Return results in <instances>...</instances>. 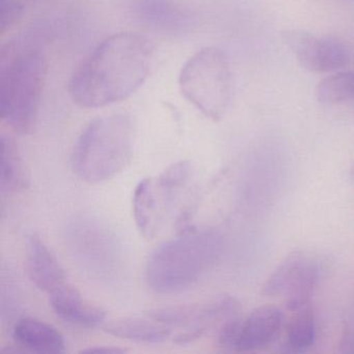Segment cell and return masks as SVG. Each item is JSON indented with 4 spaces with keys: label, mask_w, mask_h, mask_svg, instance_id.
<instances>
[{
    "label": "cell",
    "mask_w": 354,
    "mask_h": 354,
    "mask_svg": "<svg viewBox=\"0 0 354 354\" xmlns=\"http://www.w3.org/2000/svg\"><path fill=\"white\" fill-rule=\"evenodd\" d=\"M154 61L152 43L124 32L103 40L74 71L72 100L84 109H101L133 95L149 77Z\"/></svg>",
    "instance_id": "6da1fadb"
},
{
    "label": "cell",
    "mask_w": 354,
    "mask_h": 354,
    "mask_svg": "<svg viewBox=\"0 0 354 354\" xmlns=\"http://www.w3.org/2000/svg\"><path fill=\"white\" fill-rule=\"evenodd\" d=\"M47 61L30 37L16 39L0 51V115L20 134L36 128L46 80Z\"/></svg>",
    "instance_id": "7a4b0ae2"
},
{
    "label": "cell",
    "mask_w": 354,
    "mask_h": 354,
    "mask_svg": "<svg viewBox=\"0 0 354 354\" xmlns=\"http://www.w3.org/2000/svg\"><path fill=\"white\" fill-rule=\"evenodd\" d=\"M223 237L213 231H186L161 244L147 264L149 287L159 294L189 289L215 264Z\"/></svg>",
    "instance_id": "3957f363"
},
{
    "label": "cell",
    "mask_w": 354,
    "mask_h": 354,
    "mask_svg": "<svg viewBox=\"0 0 354 354\" xmlns=\"http://www.w3.org/2000/svg\"><path fill=\"white\" fill-rule=\"evenodd\" d=\"M136 130L128 115L115 113L93 120L82 130L71 156L82 181L102 183L115 178L131 161Z\"/></svg>",
    "instance_id": "277c9868"
},
{
    "label": "cell",
    "mask_w": 354,
    "mask_h": 354,
    "mask_svg": "<svg viewBox=\"0 0 354 354\" xmlns=\"http://www.w3.org/2000/svg\"><path fill=\"white\" fill-rule=\"evenodd\" d=\"M180 92L205 117L221 121L233 100L231 64L225 51L206 47L194 53L182 67Z\"/></svg>",
    "instance_id": "5b68a950"
},
{
    "label": "cell",
    "mask_w": 354,
    "mask_h": 354,
    "mask_svg": "<svg viewBox=\"0 0 354 354\" xmlns=\"http://www.w3.org/2000/svg\"><path fill=\"white\" fill-rule=\"evenodd\" d=\"M240 310L241 306L236 298L221 295L207 304L156 308L149 312L148 317L171 328H181L174 342L185 345L204 337L211 329L218 330L221 325L239 317Z\"/></svg>",
    "instance_id": "8992f818"
},
{
    "label": "cell",
    "mask_w": 354,
    "mask_h": 354,
    "mask_svg": "<svg viewBox=\"0 0 354 354\" xmlns=\"http://www.w3.org/2000/svg\"><path fill=\"white\" fill-rule=\"evenodd\" d=\"M319 279V268L314 259L297 250L286 257L263 287L268 296L283 295L288 310L295 313L310 306Z\"/></svg>",
    "instance_id": "52a82bcc"
},
{
    "label": "cell",
    "mask_w": 354,
    "mask_h": 354,
    "mask_svg": "<svg viewBox=\"0 0 354 354\" xmlns=\"http://www.w3.org/2000/svg\"><path fill=\"white\" fill-rule=\"evenodd\" d=\"M283 38L300 66L313 73H329L349 64V49L335 39L298 30H287Z\"/></svg>",
    "instance_id": "ba28073f"
},
{
    "label": "cell",
    "mask_w": 354,
    "mask_h": 354,
    "mask_svg": "<svg viewBox=\"0 0 354 354\" xmlns=\"http://www.w3.org/2000/svg\"><path fill=\"white\" fill-rule=\"evenodd\" d=\"M130 12L142 26L165 35H183L192 26V17L175 0H131Z\"/></svg>",
    "instance_id": "9c48e42d"
},
{
    "label": "cell",
    "mask_w": 354,
    "mask_h": 354,
    "mask_svg": "<svg viewBox=\"0 0 354 354\" xmlns=\"http://www.w3.org/2000/svg\"><path fill=\"white\" fill-rule=\"evenodd\" d=\"M283 322L279 308L272 306L256 308L241 320L237 351H256L270 345L279 335Z\"/></svg>",
    "instance_id": "30bf717a"
},
{
    "label": "cell",
    "mask_w": 354,
    "mask_h": 354,
    "mask_svg": "<svg viewBox=\"0 0 354 354\" xmlns=\"http://www.w3.org/2000/svg\"><path fill=\"white\" fill-rule=\"evenodd\" d=\"M49 304L59 319L77 326H99L106 316L102 308L91 304L77 289L68 283L49 293Z\"/></svg>",
    "instance_id": "8fae6325"
},
{
    "label": "cell",
    "mask_w": 354,
    "mask_h": 354,
    "mask_svg": "<svg viewBox=\"0 0 354 354\" xmlns=\"http://www.w3.org/2000/svg\"><path fill=\"white\" fill-rule=\"evenodd\" d=\"M12 335L21 352L59 354L66 350L65 339L55 326L32 317L19 319Z\"/></svg>",
    "instance_id": "7c38bea8"
},
{
    "label": "cell",
    "mask_w": 354,
    "mask_h": 354,
    "mask_svg": "<svg viewBox=\"0 0 354 354\" xmlns=\"http://www.w3.org/2000/svg\"><path fill=\"white\" fill-rule=\"evenodd\" d=\"M26 269L32 283L48 294L67 283L64 269L39 236L28 241Z\"/></svg>",
    "instance_id": "4fadbf2b"
},
{
    "label": "cell",
    "mask_w": 354,
    "mask_h": 354,
    "mask_svg": "<svg viewBox=\"0 0 354 354\" xmlns=\"http://www.w3.org/2000/svg\"><path fill=\"white\" fill-rule=\"evenodd\" d=\"M109 335L138 343L158 344L167 341L171 328L154 319L122 318L103 326Z\"/></svg>",
    "instance_id": "5bb4252c"
},
{
    "label": "cell",
    "mask_w": 354,
    "mask_h": 354,
    "mask_svg": "<svg viewBox=\"0 0 354 354\" xmlns=\"http://www.w3.org/2000/svg\"><path fill=\"white\" fill-rule=\"evenodd\" d=\"M28 176L17 144L11 136H1L0 190L12 194L28 187Z\"/></svg>",
    "instance_id": "9a60e30c"
},
{
    "label": "cell",
    "mask_w": 354,
    "mask_h": 354,
    "mask_svg": "<svg viewBox=\"0 0 354 354\" xmlns=\"http://www.w3.org/2000/svg\"><path fill=\"white\" fill-rule=\"evenodd\" d=\"M157 190L151 178L140 180L134 189L133 214L136 227L145 238H152L157 225Z\"/></svg>",
    "instance_id": "2e32d148"
},
{
    "label": "cell",
    "mask_w": 354,
    "mask_h": 354,
    "mask_svg": "<svg viewBox=\"0 0 354 354\" xmlns=\"http://www.w3.org/2000/svg\"><path fill=\"white\" fill-rule=\"evenodd\" d=\"M316 97L325 105L353 101L354 72H339L321 80L316 88Z\"/></svg>",
    "instance_id": "e0dca14e"
},
{
    "label": "cell",
    "mask_w": 354,
    "mask_h": 354,
    "mask_svg": "<svg viewBox=\"0 0 354 354\" xmlns=\"http://www.w3.org/2000/svg\"><path fill=\"white\" fill-rule=\"evenodd\" d=\"M316 327L310 306L295 312L288 325V347L292 352H302L314 344Z\"/></svg>",
    "instance_id": "ac0fdd59"
},
{
    "label": "cell",
    "mask_w": 354,
    "mask_h": 354,
    "mask_svg": "<svg viewBox=\"0 0 354 354\" xmlns=\"http://www.w3.org/2000/svg\"><path fill=\"white\" fill-rule=\"evenodd\" d=\"M192 171L189 161L182 160L173 163L162 171L155 182L157 192L163 200L169 201L174 194L187 182Z\"/></svg>",
    "instance_id": "d6986e66"
},
{
    "label": "cell",
    "mask_w": 354,
    "mask_h": 354,
    "mask_svg": "<svg viewBox=\"0 0 354 354\" xmlns=\"http://www.w3.org/2000/svg\"><path fill=\"white\" fill-rule=\"evenodd\" d=\"M1 1V32H5L8 28L15 24L21 14L22 8L16 0H0Z\"/></svg>",
    "instance_id": "ffe728a7"
},
{
    "label": "cell",
    "mask_w": 354,
    "mask_h": 354,
    "mask_svg": "<svg viewBox=\"0 0 354 354\" xmlns=\"http://www.w3.org/2000/svg\"><path fill=\"white\" fill-rule=\"evenodd\" d=\"M339 352L342 353L354 354V325L348 327L344 331L339 343Z\"/></svg>",
    "instance_id": "44dd1931"
},
{
    "label": "cell",
    "mask_w": 354,
    "mask_h": 354,
    "mask_svg": "<svg viewBox=\"0 0 354 354\" xmlns=\"http://www.w3.org/2000/svg\"><path fill=\"white\" fill-rule=\"evenodd\" d=\"M124 352L125 350L115 347H93L82 350V353L120 354Z\"/></svg>",
    "instance_id": "7402d4cb"
},
{
    "label": "cell",
    "mask_w": 354,
    "mask_h": 354,
    "mask_svg": "<svg viewBox=\"0 0 354 354\" xmlns=\"http://www.w3.org/2000/svg\"><path fill=\"white\" fill-rule=\"evenodd\" d=\"M353 177H354V169H353Z\"/></svg>",
    "instance_id": "603a6c76"
}]
</instances>
